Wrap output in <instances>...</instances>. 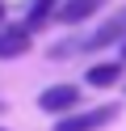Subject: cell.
<instances>
[{"label": "cell", "instance_id": "7a4b0ae2", "mask_svg": "<svg viewBox=\"0 0 126 131\" xmlns=\"http://www.w3.org/2000/svg\"><path fill=\"white\" fill-rule=\"evenodd\" d=\"M80 97H84L80 85H50V89H42V93H38V110L63 118V114L80 110Z\"/></svg>", "mask_w": 126, "mask_h": 131}, {"label": "cell", "instance_id": "52a82bcc", "mask_svg": "<svg viewBox=\"0 0 126 131\" xmlns=\"http://www.w3.org/2000/svg\"><path fill=\"white\" fill-rule=\"evenodd\" d=\"M59 13V4L55 0H34V9H30V21H25V30H38L42 21H50Z\"/></svg>", "mask_w": 126, "mask_h": 131}, {"label": "cell", "instance_id": "277c9868", "mask_svg": "<svg viewBox=\"0 0 126 131\" xmlns=\"http://www.w3.org/2000/svg\"><path fill=\"white\" fill-rule=\"evenodd\" d=\"M101 4H105V0H67V4H59L55 17L63 21V26H76V21H88L92 13L101 9Z\"/></svg>", "mask_w": 126, "mask_h": 131}, {"label": "cell", "instance_id": "9c48e42d", "mask_svg": "<svg viewBox=\"0 0 126 131\" xmlns=\"http://www.w3.org/2000/svg\"><path fill=\"white\" fill-rule=\"evenodd\" d=\"M0 131H8V127H0Z\"/></svg>", "mask_w": 126, "mask_h": 131}, {"label": "cell", "instance_id": "5b68a950", "mask_svg": "<svg viewBox=\"0 0 126 131\" xmlns=\"http://www.w3.org/2000/svg\"><path fill=\"white\" fill-rule=\"evenodd\" d=\"M25 51H30V30L25 26L0 30V59H13V55H25Z\"/></svg>", "mask_w": 126, "mask_h": 131}, {"label": "cell", "instance_id": "ba28073f", "mask_svg": "<svg viewBox=\"0 0 126 131\" xmlns=\"http://www.w3.org/2000/svg\"><path fill=\"white\" fill-rule=\"evenodd\" d=\"M122 59H126V38H122Z\"/></svg>", "mask_w": 126, "mask_h": 131}, {"label": "cell", "instance_id": "6da1fadb", "mask_svg": "<svg viewBox=\"0 0 126 131\" xmlns=\"http://www.w3.org/2000/svg\"><path fill=\"white\" fill-rule=\"evenodd\" d=\"M118 118V106L105 102V106H92V110H72L55 123V131H101Z\"/></svg>", "mask_w": 126, "mask_h": 131}, {"label": "cell", "instance_id": "8992f818", "mask_svg": "<svg viewBox=\"0 0 126 131\" xmlns=\"http://www.w3.org/2000/svg\"><path fill=\"white\" fill-rule=\"evenodd\" d=\"M118 76H122V59H101L88 68V85L92 89H114Z\"/></svg>", "mask_w": 126, "mask_h": 131}, {"label": "cell", "instance_id": "3957f363", "mask_svg": "<svg viewBox=\"0 0 126 131\" xmlns=\"http://www.w3.org/2000/svg\"><path fill=\"white\" fill-rule=\"evenodd\" d=\"M122 38H126V4H122V9H118L109 21H101V26L92 30L88 38H84V42H80V51H105V47L122 42Z\"/></svg>", "mask_w": 126, "mask_h": 131}]
</instances>
